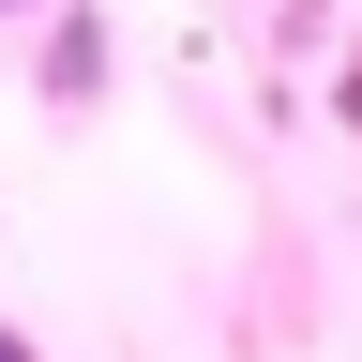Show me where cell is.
<instances>
[{
    "label": "cell",
    "instance_id": "cell-1",
    "mask_svg": "<svg viewBox=\"0 0 362 362\" xmlns=\"http://www.w3.org/2000/svg\"><path fill=\"white\" fill-rule=\"evenodd\" d=\"M90 76H106V16H61V45H45V90H61V106H76Z\"/></svg>",
    "mask_w": 362,
    "mask_h": 362
},
{
    "label": "cell",
    "instance_id": "cell-2",
    "mask_svg": "<svg viewBox=\"0 0 362 362\" xmlns=\"http://www.w3.org/2000/svg\"><path fill=\"white\" fill-rule=\"evenodd\" d=\"M0 362H30V347H16V332H0Z\"/></svg>",
    "mask_w": 362,
    "mask_h": 362
}]
</instances>
